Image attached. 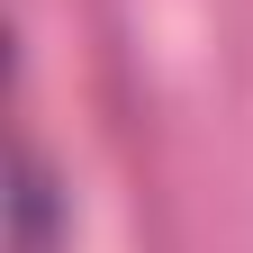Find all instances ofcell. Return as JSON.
Masks as SVG:
<instances>
[{
    "mask_svg": "<svg viewBox=\"0 0 253 253\" xmlns=\"http://www.w3.org/2000/svg\"><path fill=\"white\" fill-rule=\"evenodd\" d=\"M18 253H54V172L37 154H18Z\"/></svg>",
    "mask_w": 253,
    "mask_h": 253,
    "instance_id": "1",
    "label": "cell"
}]
</instances>
